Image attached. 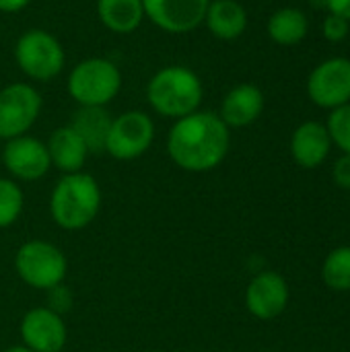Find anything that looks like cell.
<instances>
[{
	"instance_id": "6da1fadb",
	"label": "cell",
	"mask_w": 350,
	"mask_h": 352,
	"mask_svg": "<svg viewBox=\"0 0 350 352\" xmlns=\"http://www.w3.org/2000/svg\"><path fill=\"white\" fill-rule=\"evenodd\" d=\"M231 146V130L215 111L198 109L173 122L167 134L169 159L188 173H206L219 167Z\"/></svg>"
},
{
	"instance_id": "7a4b0ae2",
	"label": "cell",
	"mask_w": 350,
	"mask_h": 352,
	"mask_svg": "<svg viewBox=\"0 0 350 352\" xmlns=\"http://www.w3.org/2000/svg\"><path fill=\"white\" fill-rule=\"evenodd\" d=\"M202 99L204 87L200 76L182 64L157 70L146 85V101L151 109L173 122L198 111Z\"/></svg>"
},
{
	"instance_id": "3957f363",
	"label": "cell",
	"mask_w": 350,
	"mask_h": 352,
	"mask_svg": "<svg viewBox=\"0 0 350 352\" xmlns=\"http://www.w3.org/2000/svg\"><path fill=\"white\" fill-rule=\"evenodd\" d=\"M101 188L97 179L85 171L64 173L50 196V214L64 231H80L89 227L101 210Z\"/></svg>"
},
{
	"instance_id": "277c9868",
	"label": "cell",
	"mask_w": 350,
	"mask_h": 352,
	"mask_svg": "<svg viewBox=\"0 0 350 352\" xmlns=\"http://www.w3.org/2000/svg\"><path fill=\"white\" fill-rule=\"evenodd\" d=\"M66 89L78 107H107L122 89V72L107 58H85L70 70Z\"/></svg>"
},
{
	"instance_id": "5b68a950",
	"label": "cell",
	"mask_w": 350,
	"mask_h": 352,
	"mask_svg": "<svg viewBox=\"0 0 350 352\" xmlns=\"http://www.w3.org/2000/svg\"><path fill=\"white\" fill-rule=\"evenodd\" d=\"M14 270L27 287L37 291H54L66 278L68 260L58 245L43 239H33L17 250Z\"/></svg>"
},
{
	"instance_id": "8992f818",
	"label": "cell",
	"mask_w": 350,
	"mask_h": 352,
	"mask_svg": "<svg viewBox=\"0 0 350 352\" xmlns=\"http://www.w3.org/2000/svg\"><path fill=\"white\" fill-rule=\"evenodd\" d=\"M14 62L19 70L39 82L56 78L66 64V54L58 37L45 29H27L14 43Z\"/></svg>"
},
{
	"instance_id": "52a82bcc",
	"label": "cell",
	"mask_w": 350,
	"mask_h": 352,
	"mask_svg": "<svg viewBox=\"0 0 350 352\" xmlns=\"http://www.w3.org/2000/svg\"><path fill=\"white\" fill-rule=\"evenodd\" d=\"M155 140V122L140 109H130L111 120L105 153L118 161L142 157Z\"/></svg>"
},
{
	"instance_id": "ba28073f",
	"label": "cell",
	"mask_w": 350,
	"mask_h": 352,
	"mask_svg": "<svg viewBox=\"0 0 350 352\" xmlns=\"http://www.w3.org/2000/svg\"><path fill=\"white\" fill-rule=\"evenodd\" d=\"M41 95L29 82H12L0 89V140L23 136L41 113Z\"/></svg>"
},
{
	"instance_id": "9c48e42d",
	"label": "cell",
	"mask_w": 350,
	"mask_h": 352,
	"mask_svg": "<svg viewBox=\"0 0 350 352\" xmlns=\"http://www.w3.org/2000/svg\"><path fill=\"white\" fill-rule=\"evenodd\" d=\"M0 155L6 171L14 182H37L52 169L45 142L29 134L4 140Z\"/></svg>"
},
{
	"instance_id": "30bf717a",
	"label": "cell",
	"mask_w": 350,
	"mask_h": 352,
	"mask_svg": "<svg viewBox=\"0 0 350 352\" xmlns=\"http://www.w3.org/2000/svg\"><path fill=\"white\" fill-rule=\"evenodd\" d=\"M307 95L322 109L350 103V60L330 58L318 64L307 78Z\"/></svg>"
},
{
	"instance_id": "8fae6325",
	"label": "cell",
	"mask_w": 350,
	"mask_h": 352,
	"mask_svg": "<svg viewBox=\"0 0 350 352\" xmlns=\"http://www.w3.org/2000/svg\"><path fill=\"white\" fill-rule=\"evenodd\" d=\"M144 16L165 33L182 35L204 23L210 0H142Z\"/></svg>"
},
{
	"instance_id": "7c38bea8",
	"label": "cell",
	"mask_w": 350,
	"mask_h": 352,
	"mask_svg": "<svg viewBox=\"0 0 350 352\" xmlns=\"http://www.w3.org/2000/svg\"><path fill=\"white\" fill-rule=\"evenodd\" d=\"M23 346L33 352H62L68 340V330L62 316L50 307L29 309L19 326Z\"/></svg>"
},
{
	"instance_id": "4fadbf2b",
	"label": "cell",
	"mask_w": 350,
	"mask_h": 352,
	"mask_svg": "<svg viewBox=\"0 0 350 352\" xmlns=\"http://www.w3.org/2000/svg\"><path fill=\"white\" fill-rule=\"evenodd\" d=\"M289 285L285 276L274 270L258 272L245 289V307L256 320L262 322H270L283 316L289 305Z\"/></svg>"
},
{
	"instance_id": "5bb4252c",
	"label": "cell",
	"mask_w": 350,
	"mask_h": 352,
	"mask_svg": "<svg viewBox=\"0 0 350 352\" xmlns=\"http://www.w3.org/2000/svg\"><path fill=\"white\" fill-rule=\"evenodd\" d=\"M332 148V140L328 134L326 124L307 120L299 124L291 136V155L295 163L303 169H316L320 167Z\"/></svg>"
},
{
	"instance_id": "9a60e30c",
	"label": "cell",
	"mask_w": 350,
	"mask_h": 352,
	"mask_svg": "<svg viewBox=\"0 0 350 352\" xmlns=\"http://www.w3.org/2000/svg\"><path fill=\"white\" fill-rule=\"evenodd\" d=\"M262 111H264V93L256 85L241 82L223 97L219 118L231 130V128L252 126L262 116Z\"/></svg>"
},
{
	"instance_id": "2e32d148",
	"label": "cell",
	"mask_w": 350,
	"mask_h": 352,
	"mask_svg": "<svg viewBox=\"0 0 350 352\" xmlns=\"http://www.w3.org/2000/svg\"><path fill=\"white\" fill-rule=\"evenodd\" d=\"M47 155L52 161V167L60 169L62 173H78L83 171L87 157L91 155L83 138L70 128V126H60L56 128L50 138L45 140Z\"/></svg>"
},
{
	"instance_id": "e0dca14e",
	"label": "cell",
	"mask_w": 350,
	"mask_h": 352,
	"mask_svg": "<svg viewBox=\"0 0 350 352\" xmlns=\"http://www.w3.org/2000/svg\"><path fill=\"white\" fill-rule=\"evenodd\" d=\"M204 25L217 39L233 41L248 29V10L237 0H210Z\"/></svg>"
},
{
	"instance_id": "ac0fdd59",
	"label": "cell",
	"mask_w": 350,
	"mask_h": 352,
	"mask_svg": "<svg viewBox=\"0 0 350 352\" xmlns=\"http://www.w3.org/2000/svg\"><path fill=\"white\" fill-rule=\"evenodd\" d=\"M97 16L105 29L118 35L134 33L146 19L142 0H97Z\"/></svg>"
},
{
	"instance_id": "d6986e66",
	"label": "cell",
	"mask_w": 350,
	"mask_h": 352,
	"mask_svg": "<svg viewBox=\"0 0 350 352\" xmlns=\"http://www.w3.org/2000/svg\"><path fill=\"white\" fill-rule=\"evenodd\" d=\"M111 120L105 107H78L68 126L83 138L89 153H101L105 151Z\"/></svg>"
},
{
	"instance_id": "ffe728a7",
	"label": "cell",
	"mask_w": 350,
	"mask_h": 352,
	"mask_svg": "<svg viewBox=\"0 0 350 352\" xmlns=\"http://www.w3.org/2000/svg\"><path fill=\"white\" fill-rule=\"evenodd\" d=\"M309 29L307 14L301 8L285 6L270 14L266 31L268 37L278 45H297L305 39Z\"/></svg>"
},
{
	"instance_id": "44dd1931",
	"label": "cell",
	"mask_w": 350,
	"mask_h": 352,
	"mask_svg": "<svg viewBox=\"0 0 350 352\" xmlns=\"http://www.w3.org/2000/svg\"><path fill=\"white\" fill-rule=\"evenodd\" d=\"M322 280L330 291L350 293V245L334 248L322 264Z\"/></svg>"
},
{
	"instance_id": "7402d4cb",
	"label": "cell",
	"mask_w": 350,
	"mask_h": 352,
	"mask_svg": "<svg viewBox=\"0 0 350 352\" xmlns=\"http://www.w3.org/2000/svg\"><path fill=\"white\" fill-rule=\"evenodd\" d=\"M25 194L12 177H0V229L12 227L23 214Z\"/></svg>"
},
{
	"instance_id": "603a6c76",
	"label": "cell",
	"mask_w": 350,
	"mask_h": 352,
	"mask_svg": "<svg viewBox=\"0 0 350 352\" xmlns=\"http://www.w3.org/2000/svg\"><path fill=\"white\" fill-rule=\"evenodd\" d=\"M326 128L332 144H336L344 155H350V103L332 109Z\"/></svg>"
},
{
	"instance_id": "cb8c5ba5",
	"label": "cell",
	"mask_w": 350,
	"mask_h": 352,
	"mask_svg": "<svg viewBox=\"0 0 350 352\" xmlns=\"http://www.w3.org/2000/svg\"><path fill=\"white\" fill-rule=\"evenodd\" d=\"M350 31V21L347 19H342V16H338V14H328L326 19H324V25H322V33H324V37L328 39V41H342V39H347V35H349Z\"/></svg>"
},
{
	"instance_id": "d4e9b609",
	"label": "cell",
	"mask_w": 350,
	"mask_h": 352,
	"mask_svg": "<svg viewBox=\"0 0 350 352\" xmlns=\"http://www.w3.org/2000/svg\"><path fill=\"white\" fill-rule=\"evenodd\" d=\"M332 179L340 190H350V155H342L334 161Z\"/></svg>"
},
{
	"instance_id": "484cf974",
	"label": "cell",
	"mask_w": 350,
	"mask_h": 352,
	"mask_svg": "<svg viewBox=\"0 0 350 352\" xmlns=\"http://www.w3.org/2000/svg\"><path fill=\"white\" fill-rule=\"evenodd\" d=\"M330 14H338L342 19L350 21V0H324Z\"/></svg>"
},
{
	"instance_id": "4316f807",
	"label": "cell",
	"mask_w": 350,
	"mask_h": 352,
	"mask_svg": "<svg viewBox=\"0 0 350 352\" xmlns=\"http://www.w3.org/2000/svg\"><path fill=\"white\" fill-rule=\"evenodd\" d=\"M31 0H0V12H19L29 6Z\"/></svg>"
},
{
	"instance_id": "83f0119b",
	"label": "cell",
	"mask_w": 350,
	"mask_h": 352,
	"mask_svg": "<svg viewBox=\"0 0 350 352\" xmlns=\"http://www.w3.org/2000/svg\"><path fill=\"white\" fill-rule=\"evenodd\" d=\"M2 352H33L31 349H27V346H23V344H17V346H10V349H6V351Z\"/></svg>"
},
{
	"instance_id": "f1b7e54d",
	"label": "cell",
	"mask_w": 350,
	"mask_h": 352,
	"mask_svg": "<svg viewBox=\"0 0 350 352\" xmlns=\"http://www.w3.org/2000/svg\"><path fill=\"white\" fill-rule=\"evenodd\" d=\"M0 142H2V140H0Z\"/></svg>"
}]
</instances>
